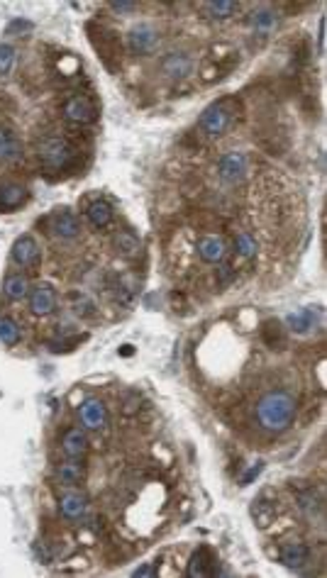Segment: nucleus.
I'll return each instance as SVG.
<instances>
[{
  "label": "nucleus",
  "instance_id": "nucleus-1",
  "mask_svg": "<svg viewBox=\"0 0 327 578\" xmlns=\"http://www.w3.org/2000/svg\"><path fill=\"white\" fill-rule=\"evenodd\" d=\"M298 415V401L288 391H269L257 403V422L264 432L281 434Z\"/></svg>",
  "mask_w": 327,
  "mask_h": 578
},
{
  "label": "nucleus",
  "instance_id": "nucleus-2",
  "mask_svg": "<svg viewBox=\"0 0 327 578\" xmlns=\"http://www.w3.org/2000/svg\"><path fill=\"white\" fill-rule=\"evenodd\" d=\"M237 115H239V103L232 98V95H227V98H220L203 110L201 120H198V127H201V132L206 137L218 140V137H222L225 132L237 122Z\"/></svg>",
  "mask_w": 327,
  "mask_h": 578
},
{
  "label": "nucleus",
  "instance_id": "nucleus-3",
  "mask_svg": "<svg viewBox=\"0 0 327 578\" xmlns=\"http://www.w3.org/2000/svg\"><path fill=\"white\" fill-rule=\"evenodd\" d=\"M37 159L49 171H66V168L74 166L76 149L66 137L49 135L37 142Z\"/></svg>",
  "mask_w": 327,
  "mask_h": 578
},
{
  "label": "nucleus",
  "instance_id": "nucleus-4",
  "mask_svg": "<svg viewBox=\"0 0 327 578\" xmlns=\"http://www.w3.org/2000/svg\"><path fill=\"white\" fill-rule=\"evenodd\" d=\"M218 176L225 186H239L249 176V159L242 152H227L218 161Z\"/></svg>",
  "mask_w": 327,
  "mask_h": 578
},
{
  "label": "nucleus",
  "instance_id": "nucleus-5",
  "mask_svg": "<svg viewBox=\"0 0 327 578\" xmlns=\"http://www.w3.org/2000/svg\"><path fill=\"white\" fill-rule=\"evenodd\" d=\"M156 44H159V32H156V27H152L147 22L137 25V27H132L127 32V49L135 56L152 54L156 49Z\"/></svg>",
  "mask_w": 327,
  "mask_h": 578
},
{
  "label": "nucleus",
  "instance_id": "nucleus-6",
  "mask_svg": "<svg viewBox=\"0 0 327 578\" xmlns=\"http://www.w3.org/2000/svg\"><path fill=\"white\" fill-rule=\"evenodd\" d=\"M64 117L74 125H91V122L98 117V110H95V103L88 98V95L79 93L71 95L64 103Z\"/></svg>",
  "mask_w": 327,
  "mask_h": 578
},
{
  "label": "nucleus",
  "instance_id": "nucleus-7",
  "mask_svg": "<svg viewBox=\"0 0 327 578\" xmlns=\"http://www.w3.org/2000/svg\"><path fill=\"white\" fill-rule=\"evenodd\" d=\"M159 66H161V74L166 76V79H171V81L188 79V76L193 74V59H191V54H186V52L166 54L161 59Z\"/></svg>",
  "mask_w": 327,
  "mask_h": 578
},
{
  "label": "nucleus",
  "instance_id": "nucleus-8",
  "mask_svg": "<svg viewBox=\"0 0 327 578\" xmlns=\"http://www.w3.org/2000/svg\"><path fill=\"white\" fill-rule=\"evenodd\" d=\"M91 42H93L95 52L103 56L105 66L112 69L110 59L120 61V42H117V34L108 27H98V34H91Z\"/></svg>",
  "mask_w": 327,
  "mask_h": 578
},
{
  "label": "nucleus",
  "instance_id": "nucleus-9",
  "mask_svg": "<svg viewBox=\"0 0 327 578\" xmlns=\"http://www.w3.org/2000/svg\"><path fill=\"white\" fill-rule=\"evenodd\" d=\"M279 561L286 566V569H293V571L305 569V566H308V561H310L308 544H303V542H288V544L281 546Z\"/></svg>",
  "mask_w": 327,
  "mask_h": 578
},
{
  "label": "nucleus",
  "instance_id": "nucleus-10",
  "mask_svg": "<svg viewBox=\"0 0 327 578\" xmlns=\"http://www.w3.org/2000/svg\"><path fill=\"white\" fill-rule=\"evenodd\" d=\"M29 310H32L34 315L44 317L49 315L54 310L56 305V295H54V288L49 283H37L34 288H29Z\"/></svg>",
  "mask_w": 327,
  "mask_h": 578
},
{
  "label": "nucleus",
  "instance_id": "nucleus-11",
  "mask_svg": "<svg viewBox=\"0 0 327 578\" xmlns=\"http://www.w3.org/2000/svg\"><path fill=\"white\" fill-rule=\"evenodd\" d=\"M81 422L88 429H95V432L103 429L108 424V408L103 405V401H98V398L84 401V405H81Z\"/></svg>",
  "mask_w": 327,
  "mask_h": 578
},
{
  "label": "nucleus",
  "instance_id": "nucleus-12",
  "mask_svg": "<svg viewBox=\"0 0 327 578\" xmlns=\"http://www.w3.org/2000/svg\"><path fill=\"white\" fill-rule=\"evenodd\" d=\"M10 257H13V262L18 266H22V269H29V266L37 264L39 259V247L37 242H34L29 234H25V237L15 239L13 249H10Z\"/></svg>",
  "mask_w": 327,
  "mask_h": 578
},
{
  "label": "nucleus",
  "instance_id": "nucleus-13",
  "mask_svg": "<svg viewBox=\"0 0 327 578\" xmlns=\"http://www.w3.org/2000/svg\"><path fill=\"white\" fill-rule=\"evenodd\" d=\"M218 574V564H215V556L211 554V549L208 546H201V549L196 551V554L191 556V564H188V571L186 576L188 578H208Z\"/></svg>",
  "mask_w": 327,
  "mask_h": 578
},
{
  "label": "nucleus",
  "instance_id": "nucleus-14",
  "mask_svg": "<svg viewBox=\"0 0 327 578\" xmlns=\"http://www.w3.org/2000/svg\"><path fill=\"white\" fill-rule=\"evenodd\" d=\"M52 234L59 239H76L81 234V220L69 210H56L52 215Z\"/></svg>",
  "mask_w": 327,
  "mask_h": 578
},
{
  "label": "nucleus",
  "instance_id": "nucleus-15",
  "mask_svg": "<svg viewBox=\"0 0 327 578\" xmlns=\"http://www.w3.org/2000/svg\"><path fill=\"white\" fill-rule=\"evenodd\" d=\"M29 198L27 188L20 186V183H5L0 186V213H10L18 210L20 206H25Z\"/></svg>",
  "mask_w": 327,
  "mask_h": 578
},
{
  "label": "nucleus",
  "instance_id": "nucleus-16",
  "mask_svg": "<svg viewBox=\"0 0 327 578\" xmlns=\"http://www.w3.org/2000/svg\"><path fill=\"white\" fill-rule=\"evenodd\" d=\"M59 510L66 520H81L88 510V498L79 490H71V493L59 498Z\"/></svg>",
  "mask_w": 327,
  "mask_h": 578
},
{
  "label": "nucleus",
  "instance_id": "nucleus-17",
  "mask_svg": "<svg viewBox=\"0 0 327 578\" xmlns=\"http://www.w3.org/2000/svg\"><path fill=\"white\" fill-rule=\"evenodd\" d=\"M196 252L201 257V262L206 264H220L227 254V247L220 237H201L196 242Z\"/></svg>",
  "mask_w": 327,
  "mask_h": 578
},
{
  "label": "nucleus",
  "instance_id": "nucleus-18",
  "mask_svg": "<svg viewBox=\"0 0 327 578\" xmlns=\"http://www.w3.org/2000/svg\"><path fill=\"white\" fill-rule=\"evenodd\" d=\"M61 449L69 459H84V454L88 452V437L81 427H71L61 439Z\"/></svg>",
  "mask_w": 327,
  "mask_h": 578
},
{
  "label": "nucleus",
  "instance_id": "nucleus-19",
  "mask_svg": "<svg viewBox=\"0 0 327 578\" xmlns=\"http://www.w3.org/2000/svg\"><path fill=\"white\" fill-rule=\"evenodd\" d=\"M84 478H86V466L79 459H71V462L56 466V480H59L64 488H74V485L84 483Z\"/></svg>",
  "mask_w": 327,
  "mask_h": 578
},
{
  "label": "nucleus",
  "instance_id": "nucleus-20",
  "mask_svg": "<svg viewBox=\"0 0 327 578\" xmlns=\"http://www.w3.org/2000/svg\"><path fill=\"white\" fill-rule=\"evenodd\" d=\"M18 159H22V144L8 127L0 125V163H13Z\"/></svg>",
  "mask_w": 327,
  "mask_h": 578
},
{
  "label": "nucleus",
  "instance_id": "nucleus-21",
  "mask_svg": "<svg viewBox=\"0 0 327 578\" xmlns=\"http://www.w3.org/2000/svg\"><path fill=\"white\" fill-rule=\"evenodd\" d=\"M315 322H318V310L315 308L295 310V313H291L286 317V325H288V330L295 332V335H308V332L315 327Z\"/></svg>",
  "mask_w": 327,
  "mask_h": 578
},
{
  "label": "nucleus",
  "instance_id": "nucleus-22",
  "mask_svg": "<svg viewBox=\"0 0 327 578\" xmlns=\"http://www.w3.org/2000/svg\"><path fill=\"white\" fill-rule=\"evenodd\" d=\"M86 217L95 229H105L112 222V206L108 201H93L86 208Z\"/></svg>",
  "mask_w": 327,
  "mask_h": 578
},
{
  "label": "nucleus",
  "instance_id": "nucleus-23",
  "mask_svg": "<svg viewBox=\"0 0 327 578\" xmlns=\"http://www.w3.org/2000/svg\"><path fill=\"white\" fill-rule=\"evenodd\" d=\"M298 510L308 520H315L320 513H323V500H320V495L315 493V488L298 490Z\"/></svg>",
  "mask_w": 327,
  "mask_h": 578
},
{
  "label": "nucleus",
  "instance_id": "nucleus-24",
  "mask_svg": "<svg viewBox=\"0 0 327 578\" xmlns=\"http://www.w3.org/2000/svg\"><path fill=\"white\" fill-rule=\"evenodd\" d=\"M3 293L8 300H22L29 295V283H27V276L25 274H13L5 278L3 283Z\"/></svg>",
  "mask_w": 327,
  "mask_h": 578
},
{
  "label": "nucleus",
  "instance_id": "nucleus-25",
  "mask_svg": "<svg viewBox=\"0 0 327 578\" xmlns=\"http://www.w3.org/2000/svg\"><path fill=\"white\" fill-rule=\"evenodd\" d=\"M262 340H264V344H267L269 349H276V351L283 349V347H286V330L281 327L279 320L264 322V327H262Z\"/></svg>",
  "mask_w": 327,
  "mask_h": 578
},
{
  "label": "nucleus",
  "instance_id": "nucleus-26",
  "mask_svg": "<svg viewBox=\"0 0 327 578\" xmlns=\"http://www.w3.org/2000/svg\"><path fill=\"white\" fill-rule=\"evenodd\" d=\"M249 25H252V29L257 34H269L276 29V25H279V15L274 13V10H257V13L252 15V20H249Z\"/></svg>",
  "mask_w": 327,
  "mask_h": 578
},
{
  "label": "nucleus",
  "instance_id": "nucleus-27",
  "mask_svg": "<svg viewBox=\"0 0 327 578\" xmlns=\"http://www.w3.org/2000/svg\"><path fill=\"white\" fill-rule=\"evenodd\" d=\"M112 247H115V252L122 254V257H137L142 244L132 232H117L115 237H112Z\"/></svg>",
  "mask_w": 327,
  "mask_h": 578
},
{
  "label": "nucleus",
  "instance_id": "nucleus-28",
  "mask_svg": "<svg viewBox=\"0 0 327 578\" xmlns=\"http://www.w3.org/2000/svg\"><path fill=\"white\" fill-rule=\"evenodd\" d=\"M274 515H276L274 503H267V495H259V498L252 503V518L262 530L274 523Z\"/></svg>",
  "mask_w": 327,
  "mask_h": 578
},
{
  "label": "nucleus",
  "instance_id": "nucleus-29",
  "mask_svg": "<svg viewBox=\"0 0 327 578\" xmlns=\"http://www.w3.org/2000/svg\"><path fill=\"white\" fill-rule=\"evenodd\" d=\"M22 340V332H20V325L13 320V317H0V342L5 347H15Z\"/></svg>",
  "mask_w": 327,
  "mask_h": 578
},
{
  "label": "nucleus",
  "instance_id": "nucleus-30",
  "mask_svg": "<svg viewBox=\"0 0 327 578\" xmlns=\"http://www.w3.org/2000/svg\"><path fill=\"white\" fill-rule=\"evenodd\" d=\"M239 5L232 0H215V3H206V15L211 20H227L237 13Z\"/></svg>",
  "mask_w": 327,
  "mask_h": 578
},
{
  "label": "nucleus",
  "instance_id": "nucleus-31",
  "mask_svg": "<svg viewBox=\"0 0 327 578\" xmlns=\"http://www.w3.org/2000/svg\"><path fill=\"white\" fill-rule=\"evenodd\" d=\"M234 252L244 259L254 257V254H257V242H254V237H249L247 232H237L234 234Z\"/></svg>",
  "mask_w": 327,
  "mask_h": 578
},
{
  "label": "nucleus",
  "instance_id": "nucleus-32",
  "mask_svg": "<svg viewBox=\"0 0 327 578\" xmlns=\"http://www.w3.org/2000/svg\"><path fill=\"white\" fill-rule=\"evenodd\" d=\"M15 66V49L10 44H0V76H8Z\"/></svg>",
  "mask_w": 327,
  "mask_h": 578
},
{
  "label": "nucleus",
  "instance_id": "nucleus-33",
  "mask_svg": "<svg viewBox=\"0 0 327 578\" xmlns=\"http://www.w3.org/2000/svg\"><path fill=\"white\" fill-rule=\"evenodd\" d=\"M74 308L79 317H95V303L86 295H74Z\"/></svg>",
  "mask_w": 327,
  "mask_h": 578
},
{
  "label": "nucleus",
  "instance_id": "nucleus-34",
  "mask_svg": "<svg viewBox=\"0 0 327 578\" xmlns=\"http://www.w3.org/2000/svg\"><path fill=\"white\" fill-rule=\"evenodd\" d=\"M34 29V22H29V20H13V22L5 27V34H29Z\"/></svg>",
  "mask_w": 327,
  "mask_h": 578
},
{
  "label": "nucleus",
  "instance_id": "nucleus-35",
  "mask_svg": "<svg viewBox=\"0 0 327 578\" xmlns=\"http://www.w3.org/2000/svg\"><path fill=\"white\" fill-rule=\"evenodd\" d=\"M215 276H218V283L225 288V285H229V281L234 278V266H232V264H222V262H220Z\"/></svg>",
  "mask_w": 327,
  "mask_h": 578
},
{
  "label": "nucleus",
  "instance_id": "nucleus-36",
  "mask_svg": "<svg viewBox=\"0 0 327 578\" xmlns=\"http://www.w3.org/2000/svg\"><path fill=\"white\" fill-rule=\"evenodd\" d=\"M264 471V462H257V464H252V466L247 469V473L244 476H239V485H249L252 480H257L259 478V473Z\"/></svg>",
  "mask_w": 327,
  "mask_h": 578
},
{
  "label": "nucleus",
  "instance_id": "nucleus-37",
  "mask_svg": "<svg viewBox=\"0 0 327 578\" xmlns=\"http://www.w3.org/2000/svg\"><path fill=\"white\" fill-rule=\"evenodd\" d=\"M76 344H79V340H76V337H74V340H59V342H49V349H52L54 354H59V351H61V354H64V351H71V349H74Z\"/></svg>",
  "mask_w": 327,
  "mask_h": 578
},
{
  "label": "nucleus",
  "instance_id": "nucleus-38",
  "mask_svg": "<svg viewBox=\"0 0 327 578\" xmlns=\"http://www.w3.org/2000/svg\"><path fill=\"white\" fill-rule=\"evenodd\" d=\"M110 8L115 10V13H135L137 10V3H125V0H120V3H110Z\"/></svg>",
  "mask_w": 327,
  "mask_h": 578
},
{
  "label": "nucleus",
  "instance_id": "nucleus-39",
  "mask_svg": "<svg viewBox=\"0 0 327 578\" xmlns=\"http://www.w3.org/2000/svg\"><path fill=\"white\" fill-rule=\"evenodd\" d=\"M154 574H156L154 566H142V569L135 571V576H154Z\"/></svg>",
  "mask_w": 327,
  "mask_h": 578
},
{
  "label": "nucleus",
  "instance_id": "nucleus-40",
  "mask_svg": "<svg viewBox=\"0 0 327 578\" xmlns=\"http://www.w3.org/2000/svg\"><path fill=\"white\" fill-rule=\"evenodd\" d=\"M132 354H135V347L132 344H122L120 347V356H132Z\"/></svg>",
  "mask_w": 327,
  "mask_h": 578
}]
</instances>
